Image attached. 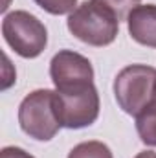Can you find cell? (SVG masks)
<instances>
[{"label": "cell", "instance_id": "cell-1", "mask_svg": "<svg viewBox=\"0 0 156 158\" xmlns=\"http://www.w3.org/2000/svg\"><path fill=\"white\" fill-rule=\"evenodd\" d=\"M66 26L76 39L96 48L112 44L119 31V20L114 11L97 0L79 4L68 15Z\"/></svg>", "mask_w": 156, "mask_h": 158}, {"label": "cell", "instance_id": "cell-2", "mask_svg": "<svg viewBox=\"0 0 156 158\" xmlns=\"http://www.w3.org/2000/svg\"><path fill=\"white\" fill-rule=\"evenodd\" d=\"M20 129L37 142H50L61 129L55 112V90L39 88L30 92L18 107Z\"/></svg>", "mask_w": 156, "mask_h": 158}, {"label": "cell", "instance_id": "cell-3", "mask_svg": "<svg viewBox=\"0 0 156 158\" xmlns=\"http://www.w3.org/2000/svg\"><path fill=\"white\" fill-rule=\"evenodd\" d=\"M156 68L147 64L125 66L114 79V96L119 109L136 116L143 107H147L154 98Z\"/></svg>", "mask_w": 156, "mask_h": 158}, {"label": "cell", "instance_id": "cell-4", "mask_svg": "<svg viewBox=\"0 0 156 158\" xmlns=\"http://www.w3.org/2000/svg\"><path fill=\"white\" fill-rule=\"evenodd\" d=\"M2 35L9 48L24 59H35L46 50L48 31L39 19L28 11H11L4 15Z\"/></svg>", "mask_w": 156, "mask_h": 158}, {"label": "cell", "instance_id": "cell-5", "mask_svg": "<svg viewBox=\"0 0 156 158\" xmlns=\"http://www.w3.org/2000/svg\"><path fill=\"white\" fill-rule=\"evenodd\" d=\"M55 112L64 129L90 127L99 116V94L96 85L74 92L55 90Z\"/></svg>", "mask_w": 156, "mask_h": 158}, {"label": "cell", "instance_id": "cell-6", "mask_svg": "<svg viewBox=\"0 0 156 158\" xmlns=\"http://www.w3.org/2000/svg\"><path fill=\"white\" fill-rule=\"evenodd\" d=\"M50 77L57 92H74L94 85V68L84 55L61 50L50 63Z\"/></svg>", "mask_w": 156, "mask_h": 158}, {"label": "cell", "instance_id": "cell-7", "mask_svg": "<svg viewBox=\"0 0 156 158\" xmlns=\"http://www.w3.org/2000/svg\"><path fill=\"white\" fill-rule=\"evenodd\" d=\"M127 26L132 40H136L142 46L156 48V6L154 4H143L136 6L129 17Z\"/></svg>", "mask_w": 156, "mask_h": 158}, {"label": "cell", "instance_id": "cell-8", "mask_svg": "<svg viewBox=\"0 0 156 158\" xmlns=\"http://www.w3.org/2000/svg\"><path fill=\"white\" fill-rule=\"evenodd\" d=\"M134 118L140 140L149 147H156V99L143 107Z\"/></svg>", "mask_w": 156, "mask_h": 158}, {"label": "cell", "instance_id": "cell-9", "mask_svg": "<svg viewBox=\"0 0 156 158\" xmlns=\"http://www.w3.org/2000/svg\"><path fill=\"white\" fill-rule=\"evenodd\" d=\"M68 158H114V156H112V151L107 143L97 142V140H90V142L77 143L68 153Z\"/></svg>", "mask_w": 156, "mask_h": 158}, {"label": "cell", "instance_id": "cell-10", "mask_svg": "<svg viewBox=\"0 0 156 158\" xmlns=\"http://www.w3.org/2000/svg\"><path fill=\"white\" fill-rule=\"evenodd\" d=\"M40 9L50 15H70L77 7V0H33Z\"/></svg>", "mask_w": 156, "mask_h": 158}, {"label": "cell", "instance_id": "cell-11", "mask_svg": "<svg viewBox=\"0 0 156 158\" xmlns=\"http://www.w3.org/2000/svg\"><path fill=\"white\" fill-rule=\"evenodd\" d=\"M101 4H105L110 11H114V15L117 17V20H127L129 13L140 6L142 0H97Z\"/></svg>", "mask_w": 156, "mask_h": 158}, {"label": "cell", "instance_id": "cell-12", "mask_svg": "<svg viewBox=\"0 0 156 158\" xmlns=\"http://www.w3.org/2000/svg\"><path fill=\"white\" fill-rule=\"evenodd\" d=\"M0 158H35V156H31L30 153H26V151L20 149V147L9 145V147H4V149H2Z\"/></svg>", "mask_w": 156, "mask_h": 158}, {"label": "cell", "instance_id": "cell-13", "mask_svg": "<svg viewBox=\"0 0 156 158\" xmlns=\"http://www.w3.org/2000/svg\"><path fill=\"white\" fill-rule=\"evenodd\" d=\"M134 158H156V153L154 151H142V153H138Z\"/></svg>", "mask_w": 156, "mask_h": 158}, {"label": "cell", "instance_id": "cell-14", "mask_svg": "<svg viewBox=\"0 0 156 158\" xmlns=\"http://www.w3.org/2000/svg\"><path fill=\"white\" fill-rule=\"evenodd\" d=\"M153 99H156V88H154V98H153Z\"/></svg>", "mask_w": 156, "mask_h": 158}]
</instances>
